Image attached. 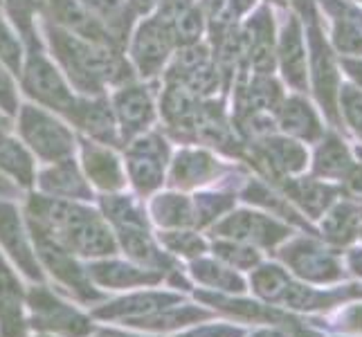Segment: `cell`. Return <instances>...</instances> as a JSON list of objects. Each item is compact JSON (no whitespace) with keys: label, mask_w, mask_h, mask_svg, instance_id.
<instances>
[{"label":"cell","mask_w":362,"mask_h":337,"mask_svg":"<svg viewBox=\"0 0 362 337\" xmlns=\"http://www.w3.org/2000/svg\"><path fill=\"white\" fill-rule=\"evenodd\" d=\"M284 259L302 274V277L308 279H315V281H324V279H331L335 277V264L324 256L322 249L313 247V245H304V243H295L291 247L284 249Z\"/></svg>","instance_id":"cell-25"},{"label":"cell","mask_w":362,"mask_h":337,"mask_svg":"<svg viewBox=\"0 0 362 337\" xmlns=\"http://www.w3.org/2000/svg\"><path fill=\"white\" fill-rule=\"evenodd\" d=\"M178 337H243V331L228 324H211V326H198L194 331H187Z\"/></svg>","instance_id":"cell-37"},{"label":"cell","mask_w":362,"mask_h":337,"mask_svg":"<svg viewBox=\"0 0 362 337\" xmlns=\"http://www.w3.org/2000/svg\"><path fill=\"white\" fill-rule=\"evenodd\" d=\"M189 274L198 283L209 285L211 290H221V292H243L245 290V283L239 277V272L226 266L223 261L198 256L189 264Z\"/></svg>","instance_id":"cell-24"},{"label":"cell","mask_w":362,"mask_h":337,"mask_svg":"<svg viewBox=\"0 0 362 337\" xmlns=\"http://www.w3.org/2000/svg\"><path fill=\"white\" fill-rule=\"evenodd\" d=\"M30 329L54 337H88L95 333L93 319L79 308L64 302L47 285L39 283L25 292Z\"/></svg>","instance_id":"cell-7"},{"label":"cell","mask_w":362,"mask_h":337,"mask_svg":"<svg viewBox=\"0 0 362 337\" xmlns=\"http://www.w3.org/2000/svg\"><path fill=\"white\" fill-rule=\"evenodd\" d=\"M214 256L234 270H252L259 264V254L252 249V245L230 239H218L214 243Z\"/></svg>","instance_id":"cell-31"},{"label":"cell","mask_w":362,"mask_h":337,"mask_svg":"<svg viewBox=\"0 0 362 337\" xmlns=\"http://www.w3.org/2000/svg\"><path fill=\"white\" fill-rule=\"evenodd\" d=\"M18 106H21L18 79L7 68L0 66V112L14 119Z\"/></svg>","instance_id":"cell-35"},{"label":"cell","mask_w":362,"mask_h":337,"mask_svg":"<svg viewBox=\"0 0 362 337\" xmlns=\"http://www.w3.org/2000/svg\"><path fill=\"white\" fill-rule=\"evenodd\" d=\"M264 155H266V162H270L272 169H277V171H295L302 167V162H304L302 148L286 140H268Z\"/></svg>","instance_id":"cell-34"},{"label":"cell","mask_w":362,"mask_h":337,"mask_svg":"<svg viewBox=\"0 0 362 337\" xmlns=\"http://www.w3.org/2000/svg\"><path fill=\"white\" fill-rule=\"evenodd\" d=\"M30 234L41 268L61 288H66L72 297H77L79 302L86 304H95L99 299H104V292L90 281L88 266H83L77 254H72L70 249L57 243L52 236H47L39 230H30Z\"/></svg>","instance_id":"cell-8"},{"label":"cell","mask_w":362,"mask_h":337,"mask_svg":"<svg viewBox=\"0 0 362 337\" xmlns=\"http://www.w3.org/2000/svg\"><path fill=\"white\" fill-rule=\"evenodd\" d=\"M160 0H127V5L131 7V11L137 16V18H142V16H151L156 7H158Z\"/></svg>","instance_id":"cell-39"},{"label":"cell","mask_w":362,"mask_h":337,"mask_svg":"<svg viewBox=\"0 0 362 337\" xmlns=\"http://www.w3.org/2000/svg\"><path fill=\"white\" fill-rule=\"evenodd\" d=\"M28 308L18 277L0 256V337H28Z\"/></svg>","instance_id":"cell-19"},{"label":"cell","mask_w":362,"mask_h":337,"mask_svg":"<svg viewBox=\"0 0 362 337\" xmlns=\"http://www.w3.org/2000/svg\"><path fill=\"white\" fill-rule=\"evenodd\" d=\"M88 337H90V335H88ZM93 337H142V335L124 333V331H115V329H104V331H97Z\"/></svg>","instance_id":"cell-40"},{"label":"cell","mask_w":362,"mask_h":337,"mask_svg":"<svg viewBox=\"0 0 362 337\" xmlns=\"http://www.w3.org/2000/svg\"><path fill=\"white\" fill-rule=\"evenodd\" d=\"M115 239L119 249H124V254L133 264L162 274H171V277L180 272L176 259L160 245L158 236L151 234V227H119L115 230Z\"/></svg>","instance_id":"cell-16"},{"label":"cell","mask_w":362,"mask_h":337,"mask_svg":"<svg viewBox=\"0 0 362 337\" xmlns=\"http://www.w3.org/2000/svg\"><path fill=\"white\" fill-rule=\"evenodd\" d=\"M0 173L23 189H32L36 180V160L21 142L11 117L0 112Z\"/></svg>","instance_id":"cell-18"},{"label":"cell","mask_w":362,"mask_h":337,"mask_svg":"<svg viewBox=\"0 0 362 337\" xmlns=\"http://www.w3.org/2000/svg\"><path fill=\"white\" fill-rule=\"evenodd\" d=\"M169 30H171L173 41H176L178 47L203 43V36L207 32V16H205L203 7L194 3L189 9L182 11V14L169 25Z\"/></svg>","instance_id":"cell-29"},{"label":"cell","mask_w":362,"mask_h":337,"mask_svg":"<svg viewBox=\"0 0 362 337\" xmlns=\"http://www.w3.org/2000/svg\"><path fill=\"white\" fill-rule=\"evenodd\" d=\"M39 337H54V335H43V333H41V335H39Z\"/></svg>","instance_id":"cell-42"},{"label":"cell","mask_w":362,"mask_h":337,"mask_svg":"<svg viewBox=\"0 0 362 337\" xmlns=\"http://www.w3.org/2000/svg\"><path fill=\"white\" fill-rule=\"evenodd\" d=\"M274 3H284V0H274Z\"/></svg>","instance_id":"cell-43"},{"label":"cell","mask_w":362,"mask_h":337,"mask_svg":"<svg viewBox=\"0 0 362 337\" xmlns=\"http://www.w3.org/2000/svg\"><path fill=\"white\" fill-rule=\"evenodd\" d=\"M211 313L207 310L192 306V304H171L167 308H160L156 313L146 315V317H137V319H129L124 321L131 329H140V331H151V333H167V331H176V329H185L189 324H198L209 319Z\"/></svg>","instance_id":"cell-22"},{"label":"cell","mask_w":362,"mask_h":337,"mask_svg":"<svg viewBox=\"0 0 362 337\" xmlns=\"http://www.w3.org/2000/svg\"><path fill=\"white\" fill-rule=\"evenodd\" d=\"M0 247L25 277L39 283L43 281L45 272L36 259L28 220L14 203L3 201V198H0Z\"/></svg>","instance_id":"cell-11"},{"label":"cell","mask_w":362,"mask_h":337,"mask_svg":"<svg viewBox=\"0 0 362 337\" xmlns=\"http://www.w3.org/2000/svg\"><path fill=\"white\" fill-rule=\"evenodd\" d=\"M14 119V131L21 137V142L28 146V151L34 155V160H41L43 165H47V162H59L77 155L79 135L72 129V124L57 112L39 104L25 102L18 106Z\"/></svg>","instance_id":"cell-3"},{"label":"cell","mask_w":362,"mask_h":337,"mask_svg":"<svg viewBox=\"0 0 362 337\" xmlns=\"http://www.w3.org/2000/svg\"><path fill=\"white\" fill-rule=\"evenodd\" d=\"M182 302V297L169 290H142L133 292L129 297L115 299V302L104 304L93 310V317L97 319H110V321H129L137 317H146L160 308H167L171 304Z\"/></svg>","instance_id":"cell-20"},{"label":"cell","mask_w":362,"mask_h":337,"mask_svg":"<svg viewBox=\"0 0 362 337\" xmlns=\"http://www.w3.org/2000/svg\"><path fill=\"white\" fill-rule=\"evenodd\" d=\"M68 122L72 124L74 131L81 133V137H88V140L108 146H122L119 129L108 95H79L77 104L68 115Z\"/></svg>","instance_id":"cell-12"},{"label":"cell","mask_w":362,"mask_h":337,"mask_svg":"<svg viewBox=\"0 0 362 337\" xmlns=\"http://www.w3.org/2000/svg\"><path fill=\"white\" fill-rule=\"evenodd\" d=\"M90 281L97 288L106 290H133V288H151L165 279V274L148 270L133 264V261H119L113 256L93 259L88 264Z\"/></svg>","instance_id":"cell-14"},{"label":"cell","mask_w":362,"mask_h":337,"mask_svg":"<svg viewBox=\"0 0 362 337\" xmlns=\"http://www.w3.org/2000/svg\"><path fill=\"white\" fill-rule=\"evenodd\" d=\"M34 187L39 194L61 198V201L90 203L95 198L93 187L81 173L77 155L59 162H47V165H43V169H36Z\"/></svg>","instance_id":"cell-13"},{"label":"cell","mask_w":362,"mask_h":337,"mask_svg":"<svg viewBox=\"0 0 362 337\" xmlns=\"http://www.w3.org/2000/svg\"><path fill=\"white\" fill-rule=\"evenodd\" d=\"M158 241L171 256H180V259H189V261L203 256L207 252V241L194 227L160 230Z\"/></svg>","instance_id":"cell-27"},{"label":"cell","mask_w":362,"mask_h":337,"mask_svg":"<svg viewBox=\"0 0 362 337\" xmlns=\"http://www.w3.org/2000/svg\"><path fill=\"white\" fill-rule=\"evenodd\" d=\"M279 124L284 131H288L293 135L313 137L317 133V122L313 117V112H310V108L304 102H299V99H288L281 106Z\"/></svg>","instance_id":"cell-30"},{"label":"cell","mask_w":362,"mask_h":337,"mask_svg":"<svg viewBox=\"0 0 362 337\" xmlns=\"http://www.w3.org/2000/svg\"><path fill=\"white\" fill-rule=\"evenodd\" d=\"M214 234H218V239L268 247L281 241L288 234V230L277 220H272L270 216L257 214V211H234V214L226 216L214 225Z\"/></svg>","instance_id":"cell-15"},{"label":"cell","mask_w":362,"mask_h":337,"mask_svg":"<svg viewBox=\"0 0 362 337\" xmlns=\"http://www.w3.org/2000/svg\"><path fill=\"white\" fill-rule=\"evenodd\" d=\"M255 3H257V0H228V5H226V20H234V18L247 14V11L255 7Z\"/></svg>","instance_id":"cell-38"},{"label":"cell","mask_w":362,"mask_h":337,"mask_svg":"<svg viewBox=\"0 0 362 337\" xmlns=\"http://www.w3.org/2000/svg\"><path fill=\"white\" fill-rule=\"evenodd\" d=\"M25 220L30 230L52 236L79 259L93 261L119 252L115 230L102 216V211L88 203L61 201L36 191L25 203Z\"/></svg>","instance_id":"cell-2"},{"label":"cell","mask_w":362,"mask_h":337,"mask_svg":"<svg viewBox=\"0 0 362 337\" xmlns=\"http://www.w3.org/2000/svg\"><path fill=\"white\" fill-rule=\"evenodd\" d=\"M108 99L115 112L122 144H127L133 137L151 131L156 126L158 99L151 88V81H140V79L127 81L113 88Z\"/></svg>","instance_id":"cell-9"},{"label":"cell","mask_w":362,"mask_h":337,"mask_svg":"<svg viewBox=\"0 0 362 337\" xmlns=\"http://www.w3.org/2000/svg\"><path fill=\"white\" fill-rule=\"evenodd\" d=\"M43 45L77 95H106L108 88L133 81L135 74L124 49L68 32L43 18Z\"/></svg>","instance_id":"cell-1"},{"label":"cell","mask_w":362,"mask_h":337,"mask_svg":"<svg viewBox=\"0 0 362 337\" xmlns=\"http://www.w3.org/2000/svg\"><path fill=\"white\" fill-rule=\"evenodd\" d=\"M176 49L178 45L173 41L169 25L151 14L135 20L129 41L124 45V54L133 68L135 79L153 81L167 72Z\"/></svg>","instance_id":"cell-5"},{"label":"cell","mask_w":362,"mask_h":337,"mask_svg":"<svg viewBox=\"0 0 362 337\" xmlns=\"http://www.w3.org/2000/svg\"><path fill=\"white\" fill-rule=\"evenodd\" d=\"M333 146H327L320 151L317 158V171L320 173H342L346 167V155H344V148L338 142H331Z\"/></svg>","instance_id":"cell-36"},{"label":"cell","mask_w":362,"mask_h":337,"mask_svg":"<svg viewBox=\"0 0 362 337\" xmlns=\"http://www.w3.org/2000/svg\"><path fill=\"white\" fill-rule=\"evenodd\" d=\"M218 160L205 148L182 146L176 153H171L167 182L171 184V189L178 191L198 189L214 180L218 176Z\"/></svg>","instance_id":"cell-17"},{"label":"cell","mask_w":362,"mask_h":337,"mask_svg":"<svg viewBox=\"0 0 362 337\" xmlns=\"http://www.w3.org/2000/svg\"><path fill=\"white\" fill-rule=\"evenodd\" d=\"M252 337H284V335L277 331H261V333H255Z\"/></svg>","instance_id":"cell-41"},{"label":"cell","mask_w":362,"mask_h":337,"mask_svg":"<svg viewBox=\"0 0 362 337\" xmlns=\"http://www.w3.org/2000/svg\"><path fill=\"white\" fill-rule=\"evenodd\" d=\"M288 277L286 272L277 266H266V268H259L252 274V285H255V292L259 297L268 299V302H281V297L288 288Z\"/></svg>","instance_id":"cell-33"},{"label":"cell","mask_w":362,"mask_h":337,"mask_svg":"<svg viewBox=\"0 0 362 337\" xmlns=\"http://www.w3.org/2000/svg\"><path fill=\"white\" fill-rule=\"evenodd\" d=\"M279 59H281V68L286 79L293 85H304V47L302 39H299V30L297 23L291 20L281 32V41H279Z\"/></svg>","instance_id":"cell-26"},{"label":"cell","mask_w":362,"mask_h":337,"mask_svg":"<svg viewBox=\"0 0 362 337\" xmlns=\"http://www.w3.org/2000/svg\"><path fill=\"white\" fill-rule=\"evenodd\" d=\"M171 144L167 135L151 129L124 144L127 178L137 196H153L167 184L171 162Z\"/></svg>","instance_id":"cell-6"},{"label":"cell","mask_w":362,"mask_h":337,"mask_svg":"<svg viewBox=\"0 0 362 337\" xmlns=\"http://www.w3.org/2000/svg\"><path fill=\"white\" fill-rule=\"evenodd\" d=\"M18 88L32 104L52 110L64 119H68L79 97L57 66V61L47 54L43 41L28 45L25 64L18 74Z\"/></svg>","instance_id":"cell-4"},{"label":"cell","mask_w":362,"mask_h":337,"mask_svg":"<svg viewBox=\"0 0 362 337\" xmlns=\"http://www.w3.org/2000/svg\"><path fill=\"white\" fill-rule=\"evenodd\" d=\"M25 54H28V45H25L21 32L5 14H0V66L7 68L18 79Z\"/></svg>","instance_id":"cell-28"},{"label":"cell","mask_w":362,"mask_h":337,"mask_svg":"<svg viewBox=\"0 0 362 337\" xmlns=\"http://www.w3.org/2000/svg\"><path fill=\"white\" fill-rule=\"evenodd\" d=\"M194 203V218H196V227H205V225H211L214 220H218L226 211L234 205V201L226 194H196L192 196Z\"/></svg>","instance_id":"cell-32"},{"label":"cell","mask_w":362,"mask_h":337,"mask_svg":"<svg viewBox=\"0 0 362 337\" xmlns=\"http://www.w3.org/2000/svg\"><path fill=\"white\" fill-rule=\"evenodd\" d=\"M146 214H148V220L158 225L160 230L196 227L192 196H187L185 191H178V189L156 191L146 205Z\"/></svg>","instance_id":"cell-21"},{"label":"cell","mask_w":362,"mask_h":337,"mask_svg":"<svg viewBox=\"0 0 362 337\" xmlns=\"http://www.w3.org/2000/svg\"><path fill=\"white\" fill-rule=\"evenodd\" d=\"M99 211L110 223V227H151L146 207L137 194H102L99 198Z\"/></svg>","instance_id":"cell-23"},{"label":"cell","mask_w":362,"mask_h":337,"mask_svg":"<svg viewBox=\"0 0 362 337\" xmlns=\"http://www.w3.org/2000/svg\"><path fill=\"white\" fill-rule=\"evenodd\" d=\"M77 162L86 180L93 187V191L117 194L127 189V167H124V158L117 153V146L79 137Z\"/></svg>","instance_id":"cell-10"}]
</instances>
